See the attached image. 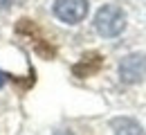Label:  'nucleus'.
I'll return each instance as SVG.
<instances>
[{
    "mask_svg": "<svg viewBox=\"0 0 146 135\" xmlns=\"http://www.w3.org/2000/svg\"><path fill=\"white\" fill-rule=\"evenodd\" d=\"M124 27H126V14L117 5H104L94 16V29L106 39L121 34Z\"/></svg>",
    "mask_w": 146,
    "mask_h": 135,
    "instance_id": "f257e3e1",
    "label": "nucleus"
},
{
    "mask_svg": "<svg viewBox=\"0 0 146 135\" xmlns=\"http://www.w3.org/2000/svg\"><path fill=\"white\" fill-rule=\"evenodd\" d=\"M56 18H61L68 25H76L88 14V0H56L54 5Z\"/></svg>",
    "mask_w": 146,
    "mask_h": 135,
    "instance_id": "f03ea898",
    "label": "nucleus"
},
{
    "mask_svg": "<svg viewBox=\"0 0 146 135\" xmlns=\"http://www.w3.org/2000/svg\"><path fill=\"white\" fill-rule=\"evenodd\" d=\"M119 77L126 83H137L146 77V57L144 54H130L119 65Z\"/></svg>",
    "mask_w": 146,
    "mask_h": 135,
    "instance_id": "7ed1b4c3",
    "label": "nucleus"
},
{
    "mask_svg": "<svg viewBox=\"0 0 146 135\" xmlns=\"http://www.w3.org/2000/svg\"><path fill=\"white\" fill-rule=\"evenodd\" d=\"M112 126H115V135H146L142 126L133 119H117L112 122Z\"/></svg>",
    "mask_w": 146,
    "mask_h": 135,
    "instance_id": "20e7f679",
    "label": "nucleus"
},
{
    "mask_svg": "<svg viewBox=\"0 0 146 135\" xmlns=\"http://www.w3.org/2000/svg\"><path fill=\"white\" fill-rule=\"evenodd\" d=\"M9 2H11V0H0V9H5V7H9Z\"/></svg>",
    "mask_w": 146,
    "mask_h": 135,
    "instance_id": "39448f33",
    "label": "nucleus"
},
{
    "mask_svg": "<svg viewBox=\"0 0 146 135\" xmlns=\"http://www.w3.org/2000/svg\"><path fill=\"white\" fill-rule=\"evenodd\" d=\"M2 86H5V74L0 72V88H2Z\"/></svg>",
    "mask_w": 146,
    "mask_h": 135,
    "instance_id": "423d86ee",
    "label": "nucleus"
}]
</instances>
